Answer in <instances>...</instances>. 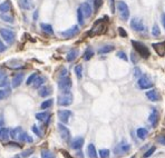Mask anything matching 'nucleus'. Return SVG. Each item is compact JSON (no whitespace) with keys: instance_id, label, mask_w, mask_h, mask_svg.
Wrapping results in <instances>:
<instances>
[{"instance_id":"obj_1","label":"nucleus","mask_w":165,"mask_h":158,"mask_svg":"<svg viewBox=\"0 0 165 158\" xmlns=\"http://www.w3.org/2000/svg\"><path fill=\"white\" fill-rule=\"evenodd\" d=\"M132 45H133L134 49L138 53V55H140L142 58L147 59V58L150 57V55H151L150 50H148V48H147L143 43H141V41H136V40H132Z\"/></svg>"},{"instance_id":"obj_2","label":"nucleus","mask_w":165,"mask_h":158,"mask_svg":"<svg viewBox=\"0 0 165 158\" xmlns=\"http://www.w3.org/2000/svg\"><path fill=\"white\" fill-rule=\"evenodd\" d=\"M105 30H106V25L104 24V20L99 19L93 25V28L90 29L88 35L92 36V37L93 36H97V35H102L103 32H105Z\"/></svg>"},{"instance_id":"obj_3","label":"nucleus","mask_w":165,"mask_h":158,"mask_svg":"<svg viewBox=\"0 0 165 158\" xmlns=\"http://www.w3.org/2000/svg\"><path fill=\"white\" fill-rule=\"evenodd\" d=\"M117 10H118V14L119 17L123 21H127V19L130 18V9H128V6L124 2V1H118L117 2Z\"/></svg>"},{"instance_id":"obj_4","label":"nucleus","mask_w":165,"mask_h":158,"mask_svg":"<svg viewBox=\"0 0 165 158\" xmlns=\"http://www.w3.org/2000/svg\"><path fill=\"white\" fill-rule=\"evenodd\" d=\"M72 86H73V82H72V79L69 77L68 76L60 77V79L58 80L59 90L63 91V92H69Z\"/></svg>"},{"instance_id":"obj_5","label":"nucleus","mask_w":165,"mask_h":158,"mask_svg":"<svg viewBox=\"0 0 165 158\" xmlns=\"http://www.w3.org/2000/svg\"><path fill=\"white\" fill-rule=\"evenodd\" d=\"M0 35H1L2 39H4L8 45H12V43H15L16 35L12 30H9V29H6V28H1L0 29Z\"/></svg>"},{"instance_id":"obj_6","label":"nucleus","mask_w":165,"mask_h":158,"mask_svg":"<svg viewBox=\"0 0 165 158\" xmlns=\"http://www.w3.org/2000/svg\"><path fill=\"white\" fill-rule=\"evenodd\" d=\"M59 106H64V107H67L73 104V95L69 92H63L62 96L58 97V100H57Z\"/></svg>"},{"instance_id":"obj_7","label":"nucleus","mask_w":165,"mask_h":158,"mask_svg":"<svg viewBox=\"0 0 165 158\" xmlns=\"http://www.w3.org/2000/svg\"><path fill=\"white\" fill-rule=\"evenodd\" d=\"M130 150H131V145L127 144L126 141H122V143H119V144L115 147L114 153H115V155H117V156H123V155H125V154L128 153Z\"/></svg>"},{"instance_id":"obj_8","label":"nucleus","mask_w":165,"mask_h":158,"mask_svg":"<svg viewBox=\"0 0 165 158\" xmlns=\"http://www.w3.org/2000/svg\"><path fill=\"white\" fill-rule=\"evenodd\" d=\"M153 85L154 84L152 82V79L147 75H144L138 79V86L141 87L142 89H150L153 87Z\"/></svg>"},{"instance_id":"obj_9","label":"nucleus","mask_w":165,"mask_h":158,"mask_svg":"<svg viewBox=\"0 0 165 158\" xmlns=\"http://www.w3.org/2000/svg\"><path fill=\"white\" fill-rule=\"evenodd\" d=\"M78 32H79V27H78V26H73L72 28L67 29V30H65V31H62V32H60V36L64 37V38H72L74 36H76Z\"/></svg>"},{"instance_id":"obj_10","label":"nucleus","mask_w":165,"mask_h":158,"mask_svg":"<svg viewBox=\"0 0 165 158\" xmlns=\"http://www.w3.org/2000/svg\"><path fill=\"white\" fill-rule=\"evenodd\" d=\"M57 126H58L59 134H60V137L63 138V140L69 141V139H70V131H69V129L66 126H64L63 124H58Z\"/></svg>"},{"instance_id":"obj_11","label":"nucleus","mask_w":165,"mask_h":158,"mask_svg":"<svg viewBox=\"0 0 165 158\" xmlns=\"http://www.w3.org/2000/svg\"><path fill=\"white\" fill-rule=\"evenodd\" d=\"M131 27L135 31H144L145 30V26L143 24V21L141 19H137V18H133L131 20Z\"/></svg>"},{"instance_id":"obj_12","label":"nucleus","mask_w":165,"mask_h":158,"mask_svg":"<svg viewBox=\"0 0 165 158\" xmlns=\"http://www.w3.org/2000/svg\"><path fill=\"white\" fill-rule=\"evenodd\" d=\"M72 115H73V113H72L70 110H67V109L59 110L58 111V118L62 123H64V124H67L69 118L72 117Z\"/></svg>"},{"instance_id":"obj_13","label":"nucleus","mask_w":165,"mask_h":158,"mask_svg":"<svg viewBox=\"0 0 165 158\" xmlns=\"http://www.w3.org/2000/svg\"><path fill=\"white\" fill-rule=\"evenodd\" d=\"M152 46H153V48H154V50H155L158 56H161V57L165 56V41L154 43Z\"/></svg>"},{"instance_id":"obj_14","label":"nucleus","mask_w":165,"mask_h":158,"mask_svg":"<svg viewBox=\"0 0 165 158\" xmlns=\"http://www.w3.org/2000/svg\"><path fill=\"white\" fill-rule=\"evenodd\" d=\"M158 117H160V115H158V111H157L155 108H152L151 115H150V117H148V121L153 125V127H156L157 121H158Z\"/></svg>"},{"instance_id":"obj_15","label":"nucleus","mask_w":165,"mask_h":158,"mask_svg":"<svg viewBox=\"0 0 165 158\" xmlns=\"http://www.w3.org/2000/svg\"><path fill=\"white\" fill-rule=\"evenodd\" d=\"M80 9H82L85 18H88V17H90V16H92L93 9H92V7H90V5H89L88 2H82V5H80Z\"/></svg>"},{"instance_id":"obj_16","label":"nucleus","mask_w":165,"mask_h":158,"mask_svg":"<svg viewBox=\"0 0 165 158\" xmlns=\"http://www.w3.org/2000/svg\"><path fill=\"white\" fill-rule=\"evenodd\" d=\"M84 138L82 137H76L75 139L72 140V143H70V147L73 149H80L82 147V145H84Z\"/></svg>"},{"instance_id":"obj_17","label":"nucleus","mask_w":165,"mask_h":158,"mask_svg":"<svg viewBox=\"0 0 165 158\" xmlns=\"http://www.w3.org/2000/svg\"><path fill=\"white\" fill-rule=\"evenodd\" d=\"M19 5L24 10H31L34 8L33 0H19Z\"/></svg>"},{"instance_id":"obj_18","label":"nucleus","mask_w":165,"mask_h":158,"mask_svg":"<svg viewBox=\"0 0 165 158\" xmlns=\"http://www.w3.org/2000/svg\"><path fill=\"white\" fill-rule=\"evenodd\" d=\"M24 74H17L14 79H12V87L14 88H18L21 85V82H24Z\"/></svg>"},{"instance_id":"obj_19","label":"nucleus","mask_w":165,"mask_h":158,"mask_svg":"<svg viewBox=\"0 0 165 158\" xmlns=\"http://www.w3.org/2000/svg\"><path fill=\"white\" fill-rule=\"evenodd\" d=\"M115 49V47L114 46H112V45H106V46H103V47H101V48L97 50L98 55H105V53H111V51H113Z\"/></svg>"},{"instance_id":"obj_20","label":"nucleus","mask_w":165,"mask_h":158,"mask_svg":"<svg viewBox=\"0 0 165 158\" xmlns=\"http://www.w3.org/2000/svg\"><path fill=\"white\" fill-rule=\"evenodd\" d=\"M38 94H39V96L40 97H48L50 94H51V88L50 87H40L39 88V90H38Z\"/></svg>"},{"instance_id":"obj_21","label":"nucleus","mask_w":165,"mask_h":158,"mask_svg":"<svg viewBox=\"0 0 165 158\" xmlns=\"http://www.w3.org/2000/svg\"><path fill=\"white\" fill-rule=\"evenodd\" d=\"M146 97H147V99H150L151 101L160 100V96H158V94H157V91L156 90L147 91V92H146Z\"/></svg>"},{"instance_id":"obj_22","label":"nucleus","mask_w":165,"mask_h":158,"mask_svg":"<svg viewBox=\"0 0 165 158\" xmlns=\"http://www.w3.org/2000/svg\"><path fill=\"white\" fill-rule=\"evenodd\" d=\"M18 139H19L21 143H30V144H31V143L34 141V139L31 138V137H30L27 133H24V131H21V133H20Z\"/></svg>"},{"instance_id":"obj_23","label":"nucleus","mask_w":165,"mask_h":158,"mask_svg":"<svg viewBox=\"0 0 165 158\" xmlns=\"http://www.w3.org/2000/svg\"><path fill=\"white\" fill-rule=\"evenodd\" d=\"M87 154L89 158H97V152L93 144H89L87 147Z\"/></svg>"},{"instance_id":"obj_24","label":"nucleus","mask_w":165,"mask_h":158,"mask_svg":"<svg viewBox=\"0 0 165 158\" xmlns=\"http://www.w3.org/2000/svg\"><path fill=\"white\" fill-rule=\"evenodd\" d=\"M78 51L77 49H72L69 53H67V56H66V59H67V61H74L76 58H77V56H78Z\"/></svg>"},{"instance_id":"obj_25","label":"nucleus","mask_w":165,"mask_h":158,"mask_svg":"<svg viewBox=\"0 0 165 158\" xmlns=\"http://www.w3.org/2000/svg\"><path fill=\"white\" fill-rule=\"evenodd\" d=\"M40 28H41V30L44 31L45 34H48V35H53L54 34V29L53 27H51V25L49 24H40Z\"/></svg>"},{"instance_id":"obj_26","label":"nucleus","mask_w":165,"mask_h":158,"mask_svg":"<svg viewBox=\"0 0 165 158\" xmlns=\"http://www.w3.org/2000/svg\"><path fill=\"white\" fill-rule=\"evenodd\" d=\"M50 118V114L47 113V111H44V113H38L36 114V119L39 120V121H46V120Z\"/></svg>"},{"instance_id":"obj_27","label":"nucleus","mask_w":165,"mask_h":158,"mask_svg":"<svg viewBox=\"0 0 165 158\" xmlns=\"http://www.w3.org/2000/svg\"><path fill=\"white\" fill-rule=\"evenodd\" d=\"M22 131V129H21V127H16V128H14V129H10V137L12 139H18V137H19L20 133Z\"/></svg>"},{"instance_id":"obj_28","label":"nucleus","mask_w":165,"mask_h":158,"mask_svg":"<svg viewBox=\"0 0 165 158\" xmlns=\"http://www.w3.org/2000/svg\"><path fill=\"white\" fill-rule=\"evenodd\" d=\"M10 130L8 128H0V139L1 140H7L10 136Z\"/></svg>"},{"instance_id":"obj_29","label":"nucleus","mask_w":165,"mask_h":158,"mask_svg":"<svg viewBox=\"0 0 165 158\" xmlns=\"http://www.w3.org/2000/svg\"><path fill=\"white\" fill-rule=\"evenodd\" d=\"M45 82H46V78H45V77L38 76L36 79H35V82H34L33 85H34L35 88H40V86H41V85H44Z\"/></svg>"},{"instance_id":"obj_30","label":"nucleus","mask_w":165,"mask_h":158,"mask_svg":"<svg viewBox=\"0 0 165 158\" xmlns=\"http://www.w3.org/2000/svg\"><path fill=\"white\" fill-rule=\"evenodd\" d=\"M11 8V5L10 2L7 0V1H4L2 4H0V12H8Z\"/></svg>"},{"instance_id":"obj_31","label":"nucleus","mask_w":165,"mask_h":158,"mask_svg":"<svg viewBox=\"0 0 165 158\" xmlns=\"http://www.w3.org/2000/svg\"><path fill=\"white\" fill-rule=\"evenodd\" d=\"M136 134H137V137L141 139H145L146 136H147V130L145 128H138V129L136 130Z\"/></svg>"},{"instance_id":"obj_32","label":"nucleus","mask_w":165,"mask_h":158,"mask_svg":"<svg viewBox=\"0 0 165 158\" xmlns=\"http://www.w3.org/2000/svg\"><path fill=\"white\" fill-rule=\"evenodd\" d=\"M55 154L51 153L50 150L48 149H44V150H41V158H55Z\"/></svg>"},{"instance_id":"obj_33","label":"nucleus","mask_w":165,"mask_h":158,"mask_svg":"<svg viewBox=\"0 0 165 158\" xmlns=\"http://www.w3.org/2000/svg\"><path fill=\"white\" fill-rule=\"evenodd\" d=\"M54 104V100L53 99H47V100H45L44 102H41V105H40V108L41 109H48V108H50L51 106H53Z\"/></svg>"},{"instance_id":"obj_34","label":"nucleus","mask_w":165,"mask_h":158,"mask_svg":"<svg viewBox=\"0 0 165 158\" xmlns=\"http://www.w3.org/2000/svg\"><path fill=\"white\" fill-rule=\"evenodd\" d=\"M93 56H94V50H93L90 47H88V48L85 50V53H84V59H85V60H89Z\"/></svg>"},{"instance_id":"obj_35","label":"nucleus","mask_w":165,"mask_h":158,"mask_svg":"<svg viewBox=\"0 0 165 158\" xmlns=\"http://www.w3.org/2000/svg\"><path fill=\"white\" fill-rule=\"evenodd\" d=\"M37 77H38V74H37V72H34L33 75H30V76L28 77V79H27V82H26V85H27V86L33 85L34 82H35V79H36Z\"/></svg>"},{"instance_id":"obj_36","label":"nucleus","mask_w":165,"mask_h":158,"mask_svg":"<svg viewBox=\"0 0 165 158\" xmlns=\"http://www.w3.org/2000/svg\"><path fill=\"white\" fill-rule=\"evenodd\" d=\"M77 19H78V22L80 26L84 25V14H82V9H80V7L77 9Z\"/></svg>"},{"instance_id":"obj_37","label":"nucleus","mask_w":165,"mask_h":158,"mask_svg":"<svg viewBox=\"0 0 165 158\" xmlns=\"http://www.w3.org/2000/svg\"><path fill=\"white\" fill-rule=\"evenodd\" d=\"M75 74H76V76H77L78 79H82V65H78L75 67Z\"/></svg>"},{"instance_id":"obj_38","label":"nucleus","mask_w":165,"mask_h":158,"mask_svg":"<svg viewBox=\"0 0 165 158\" xmlns=\"http://www.w3.org/2000/svg\"><path fill=\"white\" fill-rule=\"evenodd\" d=\"M0 18L4 20L5 22H9V24H14V18L11 16H8V14H1Z\"/></svg>"},{"instance_id":"obj_39","label":"nucleus","mask_w":165,"mask_h":158,"mask_svg":"<svg viewBox=\"0 0 165 158\" xmlns=\"http://www.w3.org/2000/svg\"><path fill=\"white\" fill-rule=\"evenodd\" d=\"M34 152H35L34 148H29V149H27V150H25L24 153L21 154L20 156H21L22 158H28L29 156H31V155L34 154Z\"/></svg>"},{"instance_id":"obj_40","label":"nucleus","mask_w":165,"mask_h":158,"mask_svg":"<svg viewBox=\"0 0 165 158\" xmlns=\"http://www.w3.org/2000/svg\"><path fill=\"white\" fill-rule=\"evenodd\" d=\"M152 35L154 36V37H157V36H160L161 35V30L160 28H158V26L157 25H154L153 26V28H152Z\"/></svg>"},{"instance_id":"obj_41","label":"nucleus","mask_w":165,"mask_h":158,"mask_svg":"<svg viewBox=\"0 0 165 158\" xmlns=\"http://www.w3.org/2000/svg\"><path fill=\"white\" fill-rule=\"evenodd\" d=\"M99 156H101V158H108L109 157V150L108 149H101Z\"/></svg>"},{"instance_id":"obj_42","label":"nucleus","mask_w":165,"mask_h":158,"mask_svg":"<svg viewBox=\"0 0 165 158\" xmlns=\"http://www.w3.org/2000/svg\"><path fill=\"white\" fill-rule=\"evenodd\" d=\"M155 149H156L155 146H152V147H151V148L148 149V150H147L145 154H144V156H143V157L147 158V157H150V156H152V155H153V153L155 152Z\"/></svg>"},{"instance_id":"obj_43","label":"nucleus","mask_w":165,"mask_h":158,"mask_svg":"<svg viewBox=\"0 0 165 158\" xmlns=\"http://www.w3.org/2000/svg\"><path fill=\"white\" fill-rule=\"evenodd\" d=\"M156 140H157V143L161 145H165V134H162L160 135L157 138H156Z\"/></svg>"},{"instance_id":"obj_44","label":"nucleus","mask_w":165,"mask_h":158,"mask_svg":"<svg viewBox=\"0 0 165 158\" xmlns=\"http://www.w3.org/2000/svg\"><path fill=\"white\" fill-rule=\"evenodd\" d=\"M117 57L121 58V59H123V60H125V61H127V60H128V58H127L126 53H124V51H118V53H117Z\"/></svg>"},{"instance_id":"obj_45","label":"nucleus","mask_w":165,"mask_h":158,"mask_svg":"<svg viewBox=\"0 0 165 158\" xmlns=\"http://www.w3.org/2000/svg\"><path fill=\"white\" fill-rule=\"evenodd\" d=\"M118 34L121 35V37H123V38H126L127 37V32L125 31V29L122 28V27L118 28Z\"/></svg>"},{"instance_id":"obj_46","label":"nucleus","mask_w":165,"mask_h":158,"mask_svg":"<svg viewBox=\"0 0 165 158\" xmlns=\"http://www.w3.org/2000/svg\"><path fill=\"white\" fill-rule=\"evenodd\" d=\"M8 84H9V82H8V77L6 76L1 82H0V87H7L8 86Z\"/></svg>"},{"instance_id":"obj_47","label":"nucleus","mask_w":165,"mask_h":158,"mask_svg":"<svg viewBox=\"0 0 165 158\" xmlns=\"http://www.w3.org/2000/svg\"><path fill=\"white\" fill-rule=\"evenodd\" d=\"M31 130H33V131H34L35 134L37 135V136H38V137H40V136H41V133H40V130L38 129V127H37V126H36V125H34V126H33V127H31Z\"/></svg>"},{"instance_id":"obj_48","label":"nucleus","mask_w":165,"mask_h":158,"mask_svg":"<svg viewBox=\"0 0 165 158\" xmlns=\"http://www.w3.org/2000/svg\"><path fill=\"white\" fill-rule=\"evenodd\" d=\"M8 94H9V91H6V90H4V89H0V100H2Z\"/></svg>"},{"instance_id":"obj_49","label":"nucleus","mask_w":165,"mask_h":158,"mask_svg":"<svg viewBox=\"0 0 165 158\" xmlns=\"http://www.w3.org/2000/svg\"><path fill=\"white\" fill-rule=\"evenodd\" d=\"M102 5H103V0H95V1H94V6H95V9L96 10H97Z\"/></svg>"},{"instance_id":"obj_50","label":"nucleus","mask_w":165,"mask_h":158,"mask_svg":"<svg viewBox=\"0 0 165 158\" xmlns=\"http://www.w3.org/2000/svg\"><path fill=\"white\" fill-rule=\"evenodd\" d=\"M6 49H7V46H6L5 43L0 40V53H4Z\"/></svg>"},{"instance_id":"obj_51","label":"nucleus","mask_w":165,"mask_h":158,"mask_svg":"<svg viewBox=\"0 0 165 158\" xmlns=\"http://www.w3.org/2000/svg\"><path fill=\"white\" fill-rule=\"evenodd\" d=\"M67 69L66 68H63L62 69V71H60V74H59V77H65V76H67Z\"/></svg>"},{"instance_id":"obj_52","label":"nucleus","mask_w":165,"mask_h":158,"mask_svg":"<svg viewBox=\"0 0 165 158\" xmlns=\"http://www.w3.org/2000/svg\"><path fill=\"white\" fill-rule=\"evenodd\" d=\"M141 74H142V72H141V69H140V68L136 67V68H135V72H134V76H135L136 78H137L138 76H141Z\"/></svg>"},{"instance_id":"obj_53","label":"nucleus","mask_w":165,"mask_h":158,"mask_svg":"<svg viewBox=\"0 0 165 158\" xmlns=\"http://www.w3.org/2000/svg\"><path fill=\"white\" fill-rule=\"evenodd\" d=\"M111 9H112V14L115 12V2L114 0H111Z\"/></svg>"},{"instance_id":"obj_54","label":"nucleus","mask_w":165,"mask_h":158,"mask_svg":"<svg viewBox=\"0 0 165 158\" xmlns=\"http://www.w3.org/2000/svg\"><path fill=\"white\" fill-rule=\"evenodd\" d=\"M5 77H6V72L4 71L2 69H0V82H1V80H2Z\"/></svg>"},{"instance_id":"obj_55","label":"nucleus","mask_w":165,"mask_h":158,"mask_svg":"<svg viewBox=\"0 0 165 158\" xmlns=\"http://www.w3.org/2000/svg\"><path fill=\"white\" fill-rule=\"evenodd\" d=\"M161 21H162V25H163V27L165 28V12L162 14V17H161Z\"/></svg>"},{"instance_id":"obj_56","label":"nucleus","mask_w":165,"mask_h":158,"mask_svg":"<svg viewBox=\"0 0 165 158\" xmlns=\"http://www.w3.org/2000/svg\"><path fill=\"white\" fill-rule=\"evenodd\" d=\"M38 14H39V12H38V10H36V11H35V12H34V20H35V21H36V20L38 19Z\"/></svg>"},{"instance_id":"obj_57","label":"nucleus","mask_w":165,"mask_h":158,"mask_svg":"<svg viewBox=\"0 0 165 158\" xmlns=\"http://www.w3.org/2000/svg\"><path fill=\"white\" fill-rule=\"evenodd\" d=\"M9 146H14V147H21V145H17L16 143H8Z\"/></svg>"},{"instance_id":"obj_58","label":"nucleus","mask_w":165,"mask_h":158,"mask_svg":"<svg viewBox=\"0 0 165 158\" xmlns=\"http://www.w3.org/2000/svg\"><path fill=\"white\" fill-rule=\"evenodd\" d=\"M63 154H64V155H65V156H66V157H67V158H73V157H72V156H70V155H68L67 152H63Z\"/></svg>"},{"instance_id":"obj_59","label":"nucleus","mask_w":165,"mask_h":158,"mask_svg":"<svg viewBox=\"0 0 165 158\" xmlns=\"http://www.w3.org/2000/svg\"><path fill=\"white\" fill-rule=\"evenodd\" d=\"M164 125H165V119H164Z\"/></svg>"}]
</instances>
